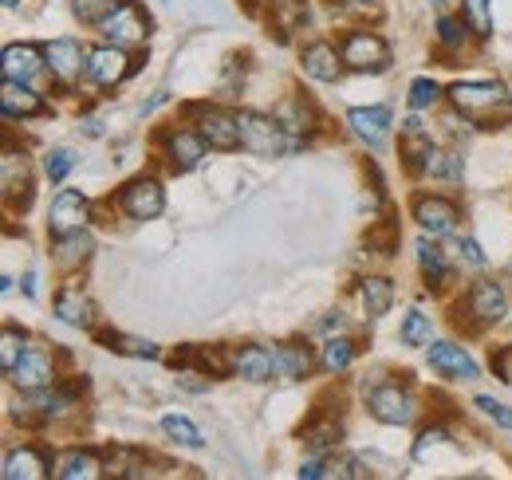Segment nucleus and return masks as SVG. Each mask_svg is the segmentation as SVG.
I'll list each match as a JSON object with an SVG mask.
<instances>
[{
  "mask_svg": "<svg viewBox=\"0 0 512 480\" xmlns=\"http://www.w3.org/2000/svg\"><path fill=\"white\" fill-rule=\"evenodd\" d=\"M449 103L477 126H501L512 115V95L505 83H457L449 87Z\"/></svg>",
  "mask_w": 512,
  "mask_h": 480,
  "instance_id": "obj_1",
  "label": "nucleus"
},
{
  "mask_svg": "<svg viewBox=\"0 0 512 480\" xmlns=\"http://www.w3.org/2000/svg\"><path fill=\"white\" fill-rule=\"evenodd\" d=\"M237 130H241V146L249 154H260V158H284V154L296 150V138L268 115L237 111Z\"/></svg>",
  "mask_w": 512,
  "mask_h": 480,
  "instance_id": "obj_2",
  "label": "nucleus"
},
{
  "mask_svg": "<svg viewBox=\"0 0 512 480\" xmlns=\"http://www.w3.org/2000/svg\"><path fill=\"white\" fill-rule=\"evenodd\" d=\"M367 410H371V418H379L383 425H406V421H414V414H418L414 394L406 386H398V382L375 386L367 394Z\"/></svg>",
  "mask_w": 512,
  "mask_h": 480,
  "instance_id": "obj_3",
  "label": "nucleus"
},
{
  "mask_svg": "<svg viewBox=\"0 0 512 480\" xmlns=\"http://www.w3.org/2000/svg\"><path fill=\"white\" fill-rule=\"evenodd\" d=\"M339 56H343L347 67L371 71V75H379V71L390 67V48H386L375 32H351V36L343 40V52H339Z\"/></svg>",
  "mask_w": 512,
  "mask_h": 480,
  "instance_id": "obj_4",
  "label": "nucleus"
},
{
  "mask_svg": "<svg viewBox=\"0 0 512 480\" xmlns=\"http://www.w3.org/2000/svg\"><path fill=\"white\" fill-rule=\"evenodd\" d=\"M119 205H123V213L134 217V221H154L166 209V193H162V185L154 178H138L119 193Z\"/></svg>",
  "mask_w": 512,
  "mask_h": 480,
  "instance_id": "obj_5",
  "label": "nucleus"
},
{
  "mask_svg": "<svg viewBox=\"0 0 512 480\" xmlns=\"http://www.w3.org/2000/svg\"><path fill=\"white\" fill-rule=\"evenodd\" d=\"M8 378H12V386H20V390H40V386H52V378H56V362L52 355L44 351V347H36V343H28V351L20 355V362L8 370Z\"/></svg>",
  "mask_w": 512,
  "mask_h": 480,
  "instance_id": "obj_6",
  "label": "nucleus"
},
{
  "mask_svg": "<svg viewBox=\"0 0 512 480\" xmlns=\"http://www.w3.org/2000/svg\"><path fill=\"white\" fill-rule=\"evenodd\" d=\"M197 134H201L213 150H237V146H241L237 115H229V111H221V107H201V111H197Z\"/></svg>",
  "mask_w": 512,
  "mask_h": 480,
  "instance_id": "obj_7",
  "label": "nucleus"
},
{
  "mask_svg": "<svg viewBox=\"0 0 512 480\" xmlns=\"http://www.w3.org/2000/svg\"><path fill=\"white\" fill-rule=\"evenodd\" d=\"M130 75V63L123 56L119 44H107V48H95L87 52V79L99 83V87H115Z\"/></svg>",
  "mask_w": 512,
  "mask_h": 480,
  "instance_id": "obj_8",
  "label": "nucleus"
},
{
  "mask_svg": "<svg viewBox=\"0 0 512 480\" xmlns=\"http://www.w3.org/2000/svg\"><path fill=\"white\" fill-rule=\"evenodd\" d=\"M229 366L245 382H268L276 374V355L268 347H260V343H245V347H233L229 351Z\"/></svg>",
  "mask_w": 512,
  "mask_h": 480,
  "instance_id": "obj_9",
  "label": "nucleus"
},
{
  "mask_svg": "<svg viewBox=\"0 0 512 480\" xmlns=\"http://www.w3.org/2000/svg\"><path fill=\"white\" fill-rule=\"evenodd\" d=\"M426 359H430V366H434L438 374H446L453 382H473V378H477V362L469 359L457 343H430Z\"/></svg>",
  "mask_w": 512,
  "mask_h": 480,
  "instance_id": "obj_10",
  "label": "nucleus"
},
{
  "mask_svg": "<svg viewBox=\"0 0 512 480\" xmlns=\"http://www.w3.org/2000/svg\"><path fill=\"white\" fill-rule=\"evenodd\" d=\"M414 217H418L422 233L446 237V233H453V225H457V205L446 201V197H418L414 201Z\"/></svg>",
  "mask_w": 512,
  "mask_h": 480,
  "instance_id": "obj_11",
  "label": "nucleus"
},
{
  "mask_svg": "<svg viewBox=\"0 0 512 480\" xmlns=\"http://www.w3.org/2000/svg\"><path fill=\"white\" fill-rule=\"evenodd\" d=\"M44 60H48L52 75H56L60 83H75L79 75H87V56H83V48H79L75 40H52V44L44 48Z\"/></svg>",
  "mask_w": 512,
  "mask_h": 480,
  "instance_id": "obj_12",
  "label": "nucleus"
},
{
  "mask_svg": "<svg viewBox=\"0 0 512 480\" xmlns=\"http://www.w3.org/2000/svg\"><path fill=\"white\" fill-rule=\"evenodd\" d=\"M469 311L477 323H501L505 311H509V300H505V288L493 284V280H477L469 288Z\"/></svg>",
  "mask_w": 512,
  "mask_h": 480,
  "instance_id": "obj_13",
  "label": "nucleus"
},
{
  "mask_svg": "<svg viewBox=\"0 0 512 480\" xmlns=\"http://www.w3.org/2000/svg\"><path fill=\"white\" fill-rule=\"evenodd\" d=\"M83 221H87V197H83V193H71V189H64V193L52 201L48 229H52L56 237H64V233L83 229Z\"/></svg>",
  "mask_w": 512,
  "mask_h": 480,
  "instance_id": "obj_14",
  "label": "nucleus"
},
{
  "mask_svg": "<svg viewBox=\"0 0 512 480\" xmlns=\"http://www.w3.org/2000/svg\"><path fill=\"white\" fill-rule=\"evenodd\" d=\"M146 28H150V24H146V16H142L134 4H123V8H119V12H115L99 32L107 36V44L127 48V44H138V40L146 36Z\"/></svg>",
  "mask_w": 512,
  "mask_h": 480,
  "instance_id": "obj_15",
  "label": "nucleus"
},
{
  "mask_svg": "<svg viewBox=\"0 0 512 480\" xmlns=\"http://www.w3.org/2000/svg\"><path fill=\"white\" fill-rule=\"evenodd\" d=\"M347 122L371 150H383L386 134H390V111L386 107H355V111H347Z\"/></svg>",
  "mask_w": 512,
  "mask_h": 480,
  "instance_id": "obj_16",
  "label": "nucleus"
},
{
  "mask_svg": "<svg viewBox=\"0 0 512 480\" xmlns=\"http://www.w3.org/2000/svg\"><path fill=\"white\" fill-rule=\"evenodd\" d=\"M0 111H4L8 119H32V115H44L48 107H44V99H40L36 91H28L20 79H4V87H0Z\"/></svg>",
  "mask_w": 512,
  "mask_h": 480,
  "instance_id": "obj_17",
  "label": "nucleus"
},
{
  "mask_svg": "<svg viewBox=\"0 0 512 480\" xmlns=\"http://www.w3.org/2000/svg\"><path fill=\"white\" fill-rule=\"evenodd\" d=\"M44 52L40 48H32V44H12V48H4V60H0V71H4V79H32L44 60H40Z\"/></svg>",
  "mask_w": 512,
  "mask_h": 480,
  "instance_id": "obj_18",
  "label": "nucleus"
},
{
  "mask_svg": "<svg viewBox=\"0 0 512 480\" xmlns=\"http://www.w3.org/2000/svg\"><path fill=\"white\" fill-rule=\"evenodd\" d=\"M304 75L308 79H320V83H335L343 75V56H335L331 44H312L304 52Z\"/></svg>",
  "mask_w": 512,
  "mask_h": 480,
  "instance_id": "obj_19",
  "label": "nucleus"
},
{
  "mask_svg": "<svg viewBox=\"0 0 512 480\" xmlns=\"http://www.w3.org/2000/svg\"><path fill=\"white\" fill-rule=\"evenodd\" d=\"M166 146H170V162H174V170H193V166L205 158V138H201V134H190V130L170 134Z\"/></svg>",
  "mask_w": 512,
  "mask_h": 480,
  "instance_id": "obj_20",
  "label": "nucleus"
},
{
  "mask_svg": "<svg viewBox=\"0 0 512 480\" xmlns=\"http://www.w3.org/2000/svg\"><path fill=\"white\" fill-rule=\"evenodd\" d=\"M359 303L367 307L371 319H383L386 311H390V303H394L390 280H383V276H363L359 280Z\"/></svg>",
  "mask_w": 512,
  "mask_h": 480,
  "instance_id": "obj_21",
  "label": "nucleus"
},
{
  "mask_svg": "<svg viewBox=\"0 0 512 480\" xmlns=\"http://www.w3.org/2000/svg\"><path fill=\"white\" fill-rule=\"evenodd\" d=\"M48 473V461L36 449H16L4 457V480H40Z\"/></svg>",
  "mask_w": 512,
  "mask_h": 480,
  "instance_id": "obj_22",
  "label": "nucleus"
},
{
  "mask_svg": "<svg viewBox=\"0 0 512 480\" xmlns=\"http://www.w3.org/2000/svg\"><path fill=\"white\" fill-rule=\"evenodd\" d=\"M56 315L64 319L67 327H91V323H95V303L87 300L83 292H60Z\"/></svg>",
  "mask_w": 512,
  "mask_h": 480,
  "instance_id": "obj_23",
  "label": "nucleus"
},
{
  "mask_svg": "<svg viewBox=\"0 0 512 480\" xmlns=\"http://www.w3.org/2000/svg\"><path fill=\"white\" fill-rule=\"evenodd\" d=\"M272 355H276V374L284 378H304L312 370V355L304 343H280Z\"/></svg>",
  "mask_w": 512,
  "mask_h": 480,
  "instance_id": "obj_24",
  "label": "nucleus"
},
{
  "mask_svg": "<svg viewBox=\"0 0 512 480\" xmlns=\"http://www.w3.org/2000/svg\"><path fill=\"white\" fill-rule=\"evenodd\" d=\"M99 473H103L99 457H95V453H83V449H71V453H64V457L56 461V477H64V480L99 477Z\"/></svg>",
  "mask_w": 512,
  "mask_h": 480,
  "instance_id": "obj_25",
  "label": "nucleus"
},
{
  "mask_svg": "<svg viewBox=\"0 0 512 480\" xmlns=\"http://www.w3.org/2000/svg\"><path fill=\"white\" fill-rule=\"evenodd\" d=\"M123 4H127V0H71L75 20H83V24H91V28H103Z\"/></svg>",
  "mask_w": 512,
  "mask_h": 480,
  "instance_id": "obj_26",
  "label": "nucleus"
},
{
  "mask_svg": "<svg viewBox=\"0 0 512 480\" xmlns=\"http://www.w3.org/2000/svg\"><path fill=\"white\" fill-rule=\"evenodd\" d=\"M91 248H95V240L87 237L83 229H75V233H64V237H60L56 260H60L64 268H75L79 260H87V256H91Z\"/></svg>",
  "mask_w": 512,
  "mask_h": 480,
  "instance_id": "obj_27",
  "label": "nucleus"
},
{
  "mask_svg": "<svg viewBox=\"0 0 512 480\" xmlns=\"http://www.w3.org/2000/svg\"><path fill=\"white\" fill-rule=\"evenodd\" d=\"M162 433H166L170 441L186 445V449H201V445H205L201 433H197V425H193L186 414H166V418H162Z\"/></svg>",
  "mask_w": 512,
  "mask_h": 480,
  "instance_id": "obj_28",
  "label": "nucleus"
},
{
  "mask_svg": "<svg viewBox=\"0 0 512 480\" xmlns=\"http://www.w3.org/2000/svg\"><path fill=\"white\" fill-rule=\"evenodd\" d=\"M103 347L107 351H119V355H130V359H158V347L146 343V339H134V335H103Z\"/></svg>",
  "mask_w": 512,
  "mask_h": 480,
  "instance_id": "obj_29",
  "label": "nucleus"
},
{
  "mask_svg": "<svg viewBox=\"0 0 512 480\" xmlns=\"http://www.w3.org/2000/svg\"><path fill=\"white\" fill-rule=\"evenodd\" d=\"M422 174H434V178H442V181H457L461 178V158L449 154V150H434V146H430Z\"/></svg>",
  "mask_w": 512,
  "mask_h": 480,
  "instance_id": "obj_30",
  "label": "nucleus"
},
{
  "mask_svg": "<svg viewBox=\"0 0 512 480\" xmlns=\"http://www.w3.org/2000/svg\"><path fill=\"white\" fill-rule=\"evenodd\" d=\"M304 16H308V4H304V0H276V4H272V20H276L280 36H288L292 28H300Z\"/></svg>",
  "mask_w": 512,
  "mask_h": 480,
  "instance_id": "obj_31",
  "label": "nucleus"
},
{
  "mask_svg": "<svg viewBox=\"0 0 512 480\" xmlns=\"http://www.w3.org/2000/svg\"><path fill=\"white\" fill-rule=\"evenodd\" d=\"M304 441H308V449H312L316 457H323V453L339 449V441H343V429H339L335 421H323V425H316V429H308V433H304Z\"/></svg>",
  "mask_w": 512,
  "mask_h": 480,
  "instance_id": "obj_32",
  "label": "nucleus"
},
{
  "mask_svg": "<svg viewBox=\"0 0 512 480\" xmlns=\"http://www.w3.org/2000/svg\"><path fill=\"white\" fill-rule=\"evenodd\" d=\"M418 264H422L426 280H434V284H446L449 280V268H446V260H442V248H434L430 240H422V244H418Z\"/></svg>",
  "mask_w": 512,
  "mask_h": 480,
  "instance_id": "obj_33",
  "label": "nucleus"
},
{
  "mask_svg": "<svg viewBox=\"0 0 512 480\" xmlns=\"http://www.w3.org/2000/svg\"><path fill=\"white\" fill-rule=\"evenodd\" d=\"M402 343L406 347H430V315L426 311H410L402 319Z\"/></svg>",
  "mask_w": 512,
  "mask_h": 480,
  "instance_id": "obj_34",
  "label": "nucleus"
},
{
  "mask_svg": "<svg viewBox=\"0 0 512 480\" xmlns=\"http://www.w3.org/2000/svg\"><path fill=\"white\" fill-rule=\"evenodd\" d=\"M67 398L64 390H48V386H40V390H32V406H36V414L40 418H60L67 410Z\"/></svg>",
  "mask_w": 512,
  "mask_h": 480,
  "instance_id": "obj_35",
  "label": "nucleus"
},
{
  "mask_svg": "<svg viewBox=\"0 0 512 480\" xmlns=\"http://www.w3.org/2000/svg\"><path fill=\"white\" fill-rule=\"evenodd\" d=\"M461 8H465V24L477 36H489L493 32V8H489V0H461Z\"/></svg>",
  "mask_w": 512,
  "mask_h": 480,
  "instance_id": "obj_36",
  "label": "nucleus"
},
{
  "mask_svg": "<svg viewBox=\"0 0 512 480\" xmlns=\"http://www.w3.org/2000/svg\"><path fill=\"white\" fill-rule=\"evenodd\" d=\"M24 351H28V347H24V335H20L16 327H4V339H0V366H4V374L20 362Z\"/></svg>",
  "mask_w": 512,
  "mask_h": 480,
  "instance_id": "obj_37",
  "label": "nucleus"
},
{
  "mask_svg": "<svg viewBox=\"0 0 512 480\" xmlns=\"http://www.w3.org/2000/svg\"><path fill=\"white\" fill-rule=\"evenodd\" d=\"M351 355H355V351H351L347 339H327V347H323V370H335V374L347 370V366H351Z\"/></svg>",
  "mask_w": 512,
  "mask_h": 480,
  "instance_id": "obj_38",
  "label": "nucleus"
},
{
  "mask_svg": "<svg viewBox=\"0 0 512 480\" xmlns=\"http://www.w3.org/2000/svg\"><path fill=\"white\" fill-rule=\"evenodd\" d=\"M107 473H115V477H142V461H138V453L115 449V453L107 457Z\"/></svg>",
  "mask_w": 512,
  "mask_h": 480,
  "instance_id": "obj_39",
  "label": "nucleus"
},
{
  "mask_svg": "<svg viewBox=\"0 0 512 480\" xmlns=\"http://www.w3.org/2000/svg\"><path fill=\"white\" fill-rule=\"evenodd\" d=\"M438 103V83L434 79H414L410 83V107L414 111H426V107H434Z\"/></svg>",
  "mask_w": 512,
  "mask_h": 480,
  "instance_id": "obj_40",
  "label": "nucleus"
},
{
  "mask_svg": "<svg viewBox=\"0 0 512 480\" xmlns=\"http://www.w3.org/2000/svg\"><path fill=\"white\" fill-rule=\"evenodd\" d=\"M473 406H477V410H481L489 421H497L501 429H512V410L505 406V402H497V398H485V394H481Z\"/></svg>",
  "mask_w": 512,
  "mask_h": 480,
  "instance_id": "obj_41",
  "label": "nucleus"
},
{
  "mask_svg": "<svg viewBox=\"0 0 512 480\" xmlns=\"http://www.w3.org/2000/svg\"><path fill=\"white\" fill-rule=\"evenodd\" d=\"M71 166H75V154L71 150H52L48 154V178L52 181H64Z\"/></svg>",
  "mask_w": 512,
  "mask_h": 480,
  "instance_id": "obj_42",
  "label": "nucleus"
},
{
  "mask_svg": "<svg viewBox=\"0 0 512 480\" xmlns=\"http://www.w3.org/2000/svg\"><path fill=\"white\" fill-rule=\"evenodd\" d=\"M327 477H367V473L355 457H343V461H327Z\"/></svg>",
  "mask_w": 512,
  "mask_h": 480,
  "instance_id": "obj_43",
  "label": "nucleus"
},
{
  "mask_svg": "<svg viewBox=\"0 0 512 480\" xmlns=\"http://www.w3.org/2000/svg\"><path fill=\"white\" fill-rule=\"evenodd\" d=\"M457 256H465V264H473V268H481V264H485V252L477 248V240L473 237L457 240Z\"/></svg>",
  "mask_w": 512,
  "mask_h": 480,
  "instance_id": "obj_44",
  "label": "nucleus"
},
{
  "mask_svg": "<svg viewBox=\"0 0 512 480\" xmlns=\"http://www.w3.org/2000/svg\"><path fill=\"white\" fill-rule=\"evenodd\" d=\"M438 36H442V44H446V48H457V44L465 40V32H461V24H457V20H438Z\"/></svg>",
  "mask_w": 512,
  "mask_h": 480,
  "instance_id": "obj_45",
  "label": "nucleus"
},
{
  "mask_svg": "<svg viewBox=\"0 0 512 480\" xmlns=\"http://www.w3.org/2000/svg\"><path fill=\"white\" fill-rule=\"evenodd\" d=\"M442 437H446L442 429H426V433L418 437V445H414V457H426V449H430V445H438Z\"/></svg>",
  "mask_w": 512,
  "mask_h": 480,
  "instance_id": "obj_46",
  "label": "nucleus"
},
{
  "mask_svg": "<svg viewBox=\"0 0 512 480\" xmlns=\"http://www.w3.org/2000/svg\"><path fill=\"white\" fill-rule=\"evenodd\" d=\"M300 477H308V480L327 477V465H323L320 457H316V453H312V461H304V469H300Z\"/></svg>",
  "mask_w": 512,
  "mask_h": 480,
  "instance_id": "obj_47",
  "label": "nucleus"
},
{
  "mask_svg": "<svg viewBox=\"0 0 512 480\" xmlns=\"http://www.w3.org/2000/svg\"><path fill=\"white\" fill-rule=\"evenodd\" d=\"M347 8H351V12H359V16H363V12L379 16V8H383V4H379V0H347Z\"/></svg>",
  "mask_w": 512,
  "mask_h": 480,
  "instance_id": "obj_48",
  "label": "nucleus"
},
{
  "mask_svg": "<svg viewBox=\"0 0 512 480\" xmlns=\"http://www.w3.org/2000/svg\"><path fill=\"white\" fill-rule=\"evenodd\" d=\"M430 4H434V8H442V4H446V0H430Z\"/></svg>",
  "mask_w": 512,
  "mask_h": 480,
  "instance_id": "obj_49",
  "label": "nucleus"
},
{
  "mask_svg": "<svg viewBox=\"0 0 512 480\" xmlns=\"http://www.w3.org/2000/svg\"><path fill=\"white\" fill-rule=\"evenodd\" d=\"M12 4H20V0H4V8H12Z\"/></svg>",
  "mask_w": 512,
  "mask_h": 480,
  "instance_id": "obj_50",
  "label": "nucleus"
}]
</instances>
